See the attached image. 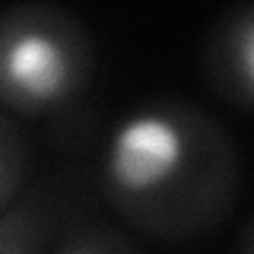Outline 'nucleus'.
Masks as SVG:
<instances>
[{"label": "nucleus", "instance_id": "obj_1", "mask_svg": "<svg viewBox=\"0 0 254 254\" xmlns=\"http://www.w3.org/2000/svg\"><path fill=\"white\" fill-rule=\"evenodd\" d=\"M95 194L133 235L194 242L229 219L242 185L232 133L181 95L140 99L108 127Z\"/></svg>", "mask_w": 254, "mask_h": 254}, {"label": "nucleus", "instance_id": "obj_2", "mask_svg": "<svg viewBox=\"0 0 254 254\" xmlns=\"http://www.w3.org/2000/svg\"><path fill=\"white\" fill-rule=\"evenodd\" d=\"M99 73L89 26L61 3L22 0L0 19V102L19 121H51L70 140L92 133L86 99Z\"/></svg>", "mask_w": 254, "mask_h": 254}, {"label": "nucleus", "instance_id": "obj_3", "mask_svg": "<svg viewBox=\"0 0 254 254\" xmlns=\"http://www.w3.org/2000/svg\"><path fill=\"white\" fill-rule=\"evenodd\" d=\"M92 197L83 175L35 181L19 200L0 210V254H48L58 232Z\"/></svg>", "mask_w": 254, "mask_h": 254}, {"label": "nucleus", "instance_id": "obj_4", "mask_svg": "<svg viewBox=\"0 0 254 254\" xmlns=\"http://www.w3.org/2000/svg\"><path fill=\"white\" fill-rule=\"evenodd\" d=\"M200 70L213 95L254 111V0L229 6L213 19L200 48Z\"/></svg>", "mask_w": 254, "mask_h": 254}, {"label": "nucleus", "instance_id": "obj_5", "mask_svg": "<svg viewBox=\"0 0 254 254\" xmlns=\"http://www.w3.org/2000/svg\"><path fill=\"white\" fill-rule=\"evenodd\" d=\"M48 254H146L137 235L118 219H105L92 210V200L64 222Z\"/></svg>", "mask_w": 254, "mask_h": 254}, {"label": "nucleus", "instance_id": "obj_6", "mask_svg": "<svg viewBox=\"0 0 254 254\" xmlns=\"http://www.w3.org/2000/svg\"><path fill=\"white\" fill-rule=\"evenodd\" d=\"M35 185V149L26 133V121L0 115V210L19 200Z\"/></svg>", "mask_w": 254, "mask_h": 254}, {"label": "nucleus", "instance_id": "obj_7", "mask_svg": "<svg viewBox=\"0 0 254 254\" xmlns=\"http://www.w3.org/2000/svg\"><path fill=\"white\" fill-rule=\"evenodd\" d=\"M238 254H254V216L238 232Z\"/></svg>", "mask_w": 254, "mask_h": 254}]
</instances>
